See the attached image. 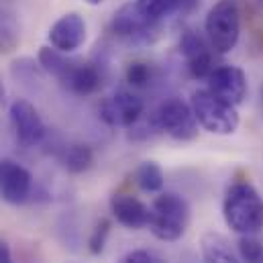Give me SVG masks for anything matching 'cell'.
Listing matches in <instances>:
<instances>
[{
    "label": "cell",
    "instance_id": "cell-1",
    "mask_svg": "<svg viewBox=\"0 0 263 263\" xmlns=\"http://www.w3.org/2000/svg\"><path fill=\"white\" fill-rule=\"evenodd\" d=\"M222 216L231 231L243 235H257L263 231V196L249 182H235L229 186Z\"/></svg>",
    "mask_w": 263,
    "mask_h": 263
},
{
    "label": "cell",
    "instance_id": "cell-2",
    "mask_svg": "<svg viewBox=\"0 0 263 263\" xmlns=\"http://www.w3.org/2000/svg\"><path fill=\"white\" fill-rule=\"evenodd\" d=\"M190 224V204L174 192H163L153 200L149 231L165 243L182 239Z\"/></svg>",
    "mask_w": 263,
    "mask_h": 263
},
{
    "label": "cell",
    "instance_id": "cell-3",
    "mask_svg": "<svg viewBox=\"0 0 263 263\" xmlns=\"http://www.w3.org/2000/svg\"><path fill=\"white\" fill-rule=\"evenodd\" d=\"M206 39L214 53H231L241 37V14L235 0H218L204 21Z\"/></svg>",
    "mask_w": 263,
    "mask_h": 263
},
{
    "label": "cell",
    "instance_id": "cell-4",
    "mask_svg": "<svg viewBox=\"0 0 263 263\" xmlns=\"http://www.w3.org/2000/svg\"><path fill=\"white\" fill-rule=\"evenodd\" d=\"M190 106L194 110L198 125L212 135H231L239 127L237 106L212 94L208 88L196 90L190 98Z\"/></svg>",
    "mask_w": 263,
    "mask_h": 263
},
{
    "label": "cell",
    "instance_id": "cell-5",
    "mask_svg": "<svg viewBox=\"0 0 263 263\" xmlns=\"http://www.w3.org/2000/svg\"><path fill=\"white\" fill-rule=\"evenodd\" d=\"M153 119L161 133H167L176 141H192L198 137V121L194 110L182 98L163 100L153 112Z\"/></svg>",
    "mask_w": 263,
    "mask_h": 263
},
{
    "label": "cell",
    "instance_id": "cell-6",
    "mask_svg": "<svg viewBox=\"0 0 263 263\" xmlns=\"http://www.w3.org/2000/svg\"><path fill=\"white\" fill-rule=\"evenodd\" d=\"M10 123L16 135V141L23 147H37L43 143L47 135L39 110L25 98H18L10 104Z\"/></svg>",
    "mask_w": 263,
    "mask_h": 263
},
{
    "label": "cell",
    "instance_id": "cell-7",
    "mask_svg": "<svg viewBox=\"0 0 263 263\" xmlns=\"http://www.w3.org/2000/svg\"><path fill=\"white\" fill-rule=\"evenodd\" d=\"M100 119L108 127H133L145 115V102L129 90H119L100 104Z\"/></svg>",
    "mask_w": 263,
    "mask_h": 263
},
{
    "label": "cell",
    "instance_id": "cell-8",
    "mask_svg": "<svg viewBox=\"0 0 263 263\" xmlns=\"http://www.w3.org/2000/svg\"><path fill=\"white\" fill-rule=\"evenodd\" d=\"M33 194V176L12 159H0V198L8 204H25Z\"/></svg>",
    "mask_w": 263,
    "mask_h": 263
},
{
    "label": "cell",
    "instance_id": "cell-9",
    "mask_svg": "<svg viewBox=\"0 0 263 263\" xmlns=\"http://www.w3.org/2000/svg\"><path fill=\"white\" fill-rule=\"evenodd\" d=\"M208 90L233 106H239L247 98V76L237 66H216L208 76Z\"/></svg>",
    "mask_w": 263,
    "mask_h": 263
},
{
    "label": "cell",
    "instance_id": "cell-10",
    "mask_svg": "<svg viewBox=\"0 0 263 263\" xmlns=\"http://www.w3.org/2000/svg\"><path fill=\"white\" fill-rule=\"evenodd\" d=\"M180 53L186 58L188 71L196 80H208V76L214 71V58H212V47L208 39L198 35L196 31L186 29L180 37Z\"/></svg>",
    "mask_w": 263,
    "mask_h": 263
},
{
    "label": "cell",
    "instance_id": "cell-11",
    "mask_svg": "<svg viewBox=\"0 0 263 263\" xmlns=\"http://www.w3.org/2000/svg\"><path fill=\"white\" fill-rule=\"evenodd\" d=\"M47 39L49 45L55 47L58 51L71 53L80 49L86 41V21L78 12H67L51 25Z\"/></svg>",
    "mask_w": 263,
    "mask_h": 263
},
{
    "label": "cell",
    "instance_id": "cell-12",
    "mask_svg": "<svg viewBox=\"0 0 263 263\" xmlns=\"http://www.w3.org/2000/svg\"><path fill=\"white\" fill-rule=\"evenodd\" d=\"M157 27L155 21H151L141 8L137 2H127L123 4L112 23H110V29L115 35L119 37H125V39H147L149 33Z\"/></svg>",
    "mask_w": 263,
    "mask_h": 263
},
{
    "label": "cell",
    "instance_id": "cell-13",
    "mask_svg": "<svg viewBox=\"0 0 263 263\" xmlns=\"http://www.w3.org/2000/svg\"><path fill=\"white\" fill-rule=\"evenodd\" d=\"M60 82L76 96H90L100 88L102 73H100L96 64L69 60L66 71L60 78Z\"/></svg>",
    "mask_w": 263,
    "mask_h": 263
},
{
    "label": "cell",
    "instance_id": "cell-14",
    "mask_svg": "<svg viewBox=\"0 0 263 263\" xmlns=\"http://www.w3.org/2000/svg\"><path fill=\"white\" fill-rule=\"evenodd\" d=\"M110 212L117 222L133 231L149 227L151 220V208L131 194H115L110 198Z\"/></svg>",
    "mask_w": 263,
    "mask_h": 263
},
{
    "label": "cell",
    "instance_id": "cell-15",
    "mask_svg": "<svg viewBox=\"0 0 263 263\" xmlns=\"http://www.w3.org/2000/svg\"><path fill=\"white\" fill-rule=\"evenodd\" d=\"M135 2L155 23L172 14H188L198 6V0H135Z\"/></svg>",
    "mask_w": 263,
    "mask_h": 263
},
{
    "label": "cell",
    "instance_id": "cell-16",
    "mask_svg": "<svg viewBox=\"0 0 263 263\" xmlns=\"http://www.w3.org/2000/svg\"><path fill=\"white\" fill-rule=\"evenodd\" d=\"M200 249L204 263H243L235 257L229 243L216 233H206L200 241Z\"/></svg>",
    "mask_w": 263,
    "mask_h": 263
},
{
    "label": "cell",
    "instance_id": "cell-17",
    "mask_svg": "<svg viewBox=\"0 0 263 263\" xmlns=\"http://www.w3.org/2000/svg\"><path fill=\"white\" fill-rule=\"evenodd\" d=\"M62 163L69 174H84L94 163V151L86 143H71L64 149Z\"/></svg>",
    "mask_w": 263,
    "mask_h": 263
},
{
    "label": "cell",
    "instance_id": "cell-18",
    "mask_svg": "<svg viewBox=\"0 0 263 263\" xmlns=\"http://www.w3.org/2000/svg\"><path fill=\"white\" fill-rule=\"evenodd\" d=\"M135 182L143 192L157 194L165 186V176H163V170L155 161H143L135 172Z\"/></svg>",
    "mask_w": 263,
    "mask_h": 263
},
{
    "label": "cell",
    "instance_id": "cell-19",
    "mask_svg": "<svg viewBox=\"0 0 263 263\" xmlns=\"http://www.w3.org/2000/svg\"><path fill=\"white\" fill-rule=\"evenodd\" d=\"M37 60H39V66H41L43 71H47L49 76H53V78H58V80L62 78V73L66 71L67 64H69V60L66 58V53L58 51V49L51 47V45L41 47Z\"/></svg>",
    "mask_w": 263,
    "mask_h": 263
},
{
    "label": "cell",
    "instance_id": "cell-20",
    "mask_svg": "<svg viewBox=\"0 0 263 263\" xmlns=\"http://www.w3.org/2000/svg\"><path fill=\"white\" fill-rule=\"evenodd\" d=\"M125 78H127L129 86L143 90V88H149L155 82L157 71H155V67L151 66V64H147V62H131L127 66Z\"/></svg>",
    "mask_w": 263,
    "mask_h": 263
},
{
    "label": "cell",
    "instance_id": "cell-21",
    "mask_svg": "<svg viewBox=\"0 0 263 263\" xmlns=\"http://www.w3.org/2000/svg\"><path fill=\"white\" fill-rule=\"evenodd\" d=\"M239 255L243 263H263V243L255 235H243L239 239Z\"/></svg>",
    "mask_w": 263,
    "mask_h": 263
},
{
    "label": "cell",
    "instance_id": "cell-22",
    "mask_svg": "<svg viewBox=\"0 0 263 263\" xmlns=\"http://www.w3.org/2000/svg\"><path fill=\"white\" fill-rule=\"evenodd\" d=\"M108 235H110V220H106V218L98 220L94 231H92V235H90V239H88V249H90L92 255H100L104 251Z\"/></svg>",
    "mask_w": 263,
    "mask_h": 263
},
{
    "label": "cell",
    "instance_id": "cell-23",
    "mask_svg": "<svg viewBox=\"0 0 263 263\" xmlns=\"http://www.w3.org/2000/svg\"><path fill=\"white\" fill-rule=\"evenodd\" d=\"M119 263H163V261L155 253H151L147 249H135V251H129Z\"/></svg>",
    "mask_w": 263,
    "mask_h": 263
},
{
    "label": "cell",
    "instance_id": "cell-24",
    "mask_svg": "<svg viewBox=\"0 0 263 263\" xmlns=\"http://www.w3.org/2000/svg\"><path fill=\"white\" fill-rule=\"evenodd\" d=\"M0 263H14L12 251H10V247H8V243L4 239H0Z\"/></svg>",
    "mask_w": 263,
    "mask_h": 263
},
{
    "label": "cell",
    "instance_id": "cell-25",
    "mask_svg": "<svg viewBox=\"0 0 263 263\" xmlns=\"http://www.w3.org/2000/svg\"><path fill=\"white\" fill-rule=\"evenodd\" d=\"M4 96H6V92H4V84H2V78H0V104L4 102Z\"/></svg>",
    "mask_w": 263,
    "mask_h": 263
},
{
    "label": "cell",
    "instance_id": "cell-26",
    "mask_svg": "<svg viewBox=\"0 0 263 263\" xmlns=\"http://www.w3.org/2000/svg\"><path fill=\"white\" fill-rule=\"evenodd\" d=\"M88 4H92V6H98V4H102V2H106V0H86Z\"/></svg>",
    "mask_w": 263,
    "mask_h": 263
}]
</instances>
